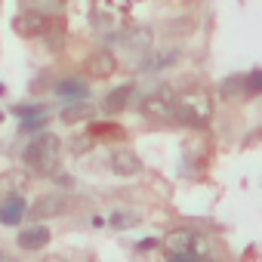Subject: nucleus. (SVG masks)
Returning <instances> with one entry per match:
<instances>
[{"instance_id": "nucleus-20", "label": "nucleus", "mask_w": 262, "mask_h": 262, "mask_svg": "<svg viewBox=\"0 0 262 262\" xmlns=\"http://www.w3.org/2000/svg\"><path fill=\"white\" fill-rule=\"evenodd\" d=\"M19 4L25 7V10H40V13H59L62 7H65V0H19Z\"/></svg>"}, {"instance_id": "nucleus-23", "label": "nucleus", "mask_w": 262, "mask_h": 262, "mask_svg": "<svg viewBox=\"0 0 262 262\" xmlns=\"http://www.w3.org/2000/svg\"><path fill=\"white\" fill-rule=\"evenodd\" d=\"M13 114L22 120V117H34V114H47V105L43 102H28V105H13Z\"/></svg>"}, {"instance_id": "nucleus-26", "label": "nucleus", "mask_w": 262, "mask_h": 262, "mask_svg": "<svg viewBox=\"0 0 262 262\" xmlns=\"http://www.w3.org/2000/svg\"><path fill=\"white\" fill-rule=\"evenodd\" d=\"M0 259H4V250H0Z\"/></svg>"}, {"instance_id": "nucleus-27", "label": "nucleus", "mask_w": 262, "mask_h": 262, "mask_svg": "<svg viewBox=\"0 0 262 262\" xmlns=\"http://www.w3.org/2000/svg\"><path fill=\"white\" fill-rule=\"evenodd\" d=\"M0 120H4V114H0Z\"/></svg>"}, {"instance_id": "nucleus-7", "label": "nucleus", "mask_w": 262, "mask_h": 262, "mask_svg": "<svg viewBox=\"0 0 262 262\" xmlns=\"http://www.w3.org/2000/svg\"><path fill=\"white\" fill-rule=\"evenodd\" d=\"M198 244H201V234L191 231V228H176V231H170L164 237V247H167V256L170 259H182L185 253L198 250Z\"/></svg>"}, {"instance_id": "nucleus-4", "label": "nucleus", "mask_w": 262, "mask_h": 262, "mask_svg": "<svg viewBox=\"0 0 262 262\" xmlns=\"http://www.w3.org/2000/svg\"><path fill=\"white\" fill-rule=\"evenodd\" d=\"M173 117H176L179 123H185V126H207V120H210V105H207L204 96H198V99H179L176 108H173Z\"/></svg>"}, {"instance_id": "nucleus-11", "label": "nucleus", "mask_w": 262, "mask_h": 262, "mask_svg": "<svg viewBox=\"0 0 262 262\" xmlns=\"http://www.w3.org/2000/svg\"><path fill=\"white\" fill-rule=\"evenodd\" d=\"M28 216V204H25V198L16 191H10L4 201H0V222H4V225H19L22 219Z\"/></svg>"}, {"instance_id": "nucleus-21", "label": "nucleus", "mask_w": 262, "mask_h": 262, "mask_svg": "<svg viewBox=\"0 0 262 262\" xmlns=\"http://www.w3.org/2000/svg\"><path fill=\"white\" fill-rule=\"evenodd\" d=\"M93 145H96V139H93L90 133H80V136H71V142H68V151H71L74 158H80V155H86Z\"/></svg>"}, {"instance_id": "nucleus-10", "label": "nucleus", "mask_w": 262, "mask_h": 262, "mask_svg": "<svg viewBox=\"0 0 262 262\" xmlns=\"http://www.w3.org/2000/svg\"><path fill=\"white\" fill-rule=\"evenodd\" d=\"M83 65H86V74H90V77H111V74L117 71V59H114V53H111L108 47L90 53Z\"/></svg>"}, {"instance_id": "nucleus-14", "label": "nucleus", "mask_w": 262, "mask_h": 262, "mask_svg": "<svg viewBox=\"0 0 262 262\" xmlns=\"http://www.w3.org/2000/svg\"><path fill=\"white\" fill-rule=\"evenodd\" d=\"M53 93H56L59 99L77 102V99H86V96H90V86H86V80H80V77H62V80L53 86Z\"/></svg>"}, {"instance_id": "nucleus-13", "label": "nucleus", "mask_w": 262, "mask_h": 262, "mask_svg": "<svg viewBox=\"0 0 262 262\" xmlns=\"http://www.w3.org/2000/svg\"><path fill=\"white\" fill-rule=\"evenodd\" d=\"M133 93H136V86H133V83H120V86H114V90L102 99V108H105L108 114H120V111L129 105Z\"/></svg>"}, {"instance_id": "nucleus-16", "label": "nucleus", "mask_w": 262, "mask_h": 262, "mask_svg": "<svg viewBox=\"0 0 262 262\" xmlns=\"http://www.w3.org/2000/svg\"><path fill=\"white\" fill-rule=\"evenodd\" d=\"M90 114H93V105H90L86 99H77L74 105H65V108H62L59 120H62V123H80V120H90Z\"/></svg>"}, {"instance_id": "nucleus-1", "label": "nucleus", "mask_w": 262, "mask_h": 262, "mask_svg": "<svg viewBox=\"0 0 262 262\" xmlns=\"http://www.w3.org/2000/svg\"><path fill=\"white\" fill-rule=\"evenodd\" d=\"M59 151H62V142L53 133H43V129H40V133H34V139L25 145L22 164L34 176H50L56 170V164H59Z\"/></svg>"}, {"instance_id": "nucleus-19", "label": "nucleus", "mask_w": 262, "mask_h": 262, "mask_svg": "<svg viewBox=\"0 0 262 262\" xmlns=\"http://www.w3.org/2000/svg\"><path fill=\"white\" fill-rule=\"evenodd\" d=\"M90 136L93 139H102V136L105 139H123V129L117 123H93L90 126Z\"/></svg>"}, {"instance_id": "nucleus-8", "label": "nucleus", "mask_w": 262, "mask_h": 262, "mask_svg": "<svg viewBox=\"0 0 262 262\" xmlns=\"http://www.w3.org/2000/svg\"><path fill=\"white\" fill-rule=\"evenodd\" d=\"M65 210H68V198L62 191H47V194H40L31 204V216L34 219H53V216H62Z\"/></svg>"}, {"instance_id": "nucleus-2", "label": "nucleus", "mask_w": 262, "mask_h": 262, "mask_svg": "<svg viewBox=\"0 0 262 262\" xmlns=\"http://www.w3.org/2000/svg\"><path fill=\"white\" fill-rule=\"evenodd\" d=\"M151 40H155V31L148 25H136V28H126V31H114L105 37L108 47H123L126 53H133V56H142L151 50Z\"/></svg>"}, {"instance_id": "nucleus-17", "label": "nucleus", "mask_w": 262, "mask_h": 262, "mask_svg": "<svg viewBox=\"0 0 262 262\" xmlns=\"http://www.w3.org/2000/svg\"><path fill=\"white\" fill-rule=\"evenodd\" d=\"M142 222V216L136 213V210H114L111 216H108V225L111 228H117V231H126V228H136Z\"/></svg>"}, {"instance_id": "nucleus-18", "label": "nucleus", "mask_w": 262, "mask_h": 262, "mask_svg": "<svg viewBox=\"0 0 262 262\" xmlns=\"http://www.w3.org/2000/svg\"><path fill=\"white\" fill-rule=\"evenodd\" d=\"M219 96L222 99H241L244 96V74H228L222 83H219Z\"/></svg>"}, {"instance_id": "nucleus-12", "label": "nucleus", "mask_w": 262, "mask_h": 262, "mask_svg": "<svg viewBox=\"0 0 262 262\" xmlns=\"http://www.w3.org/2000/svg\"><path fill=\"white\" fill-rule=\"evenodd\" d=\"M50 237H53V234H50V228L34 222V225L22 228L16 241H19V247H22V250H43V247L50 244Z\"/></svg>"}, {"instance_id": "nucleus-9", "label": "nucleus", "mask_w": 262, "mask_h": 262, "mask_svg": "<svg viewBox=\"0 0 262 262\" xmlns=\"http://www.w3.org/2000/svg\"><path fill=\"white\" fill-rule=\"evenodd\" d=\"M176 62H179V50L142 53V59H139L136 71H142V74H155V71H164V68H170V65H176Z\"/></svg>"}, {"instance_id": "nucleus-22", "label": "nucleus", "mask_w": 262, "mask_h": 262, "mask_svg": "<svg viewBox=\"0 0 262 262\" xmlns=\"http://www.w3.org/2000/svg\"><path fill=\"white\" fill-rule=\"evenodd\" d=\"M259 93H262V71L256 68V71L244 74V96L253 99V96H259Z\"/></svg>"}, {"instance_id": "nucleus-24", "label": "nucleus", "mask_w": 262, "mask_h": 262, "mask_svg": "<svg viewBox=\"0 0 262 262\" xmlns=\"http://www.w3.org/2000/svg\"><path fill=\"white\" fill-rule=\"evenodd\" d=\"M50 123L47 114H34V117H22V133H40V129Z\"/></svg>"}, {"instance_id": "nucleus-15", "label": "nucleus", "mask_w": 262, "mask_h": 262, "mask_svg": "<svg viewBox=\"0 0 262 262\" xmlns=\"http://www.w3.org/2000/svg\"><path fill=\"white\" fill-rule=\"evenodd\" d=\"M28 179H31L28 170H7V173H0V194H10L13 188L16 191L28 188Z\"/></svg>"}, {"instance_id": "nucleus-3", "label": "nucleus", "mask_w": 262, "mask_h": 262, "mask_svg": "<svg viewBox=\"0 0 262 262\" xmlns=\"http://www.w3.org/2000/svg\"><path fill=\"white\" fill-rule=\"evenodd\" d=\"M176 102H179V96H176L173 86H158V90H151V93L139 102V111H142L145 117H151V120H158V117H173Z\"/></svg>"}, {"instance_id": "nucleus-5", "label": "nucleus", "mask_w": 262, "mask_h": 262, "mask_svg": "<svg viewBox=\"0 0 262 262\" xmlns=\"http://www.w3.org/2000/svg\"><path fill=\"white\" fill-rule=\"evenodd\" d=\"M50 28V16L40 10H22L19 16H13V31L19 37H40Z\"/></svg>"}, {"instance_id": "nucleus-25", "label": "nucleus", "mask_w": 262, "mask_h": 262, "mask_svg": "<svg viewBox=\"0 0 262 262\" xmlns=\"http://www.w3.org/2000/svg\"><path fill=\"white\" fill-rule=\"evenodd\" d=\"M50 176H53V182H56V185H65V188H71V185H74V179H71V176H65V173H56V170H53Z\"/></svg>"}, {"instance_id": "nucleus-6", "label": "nucleus", "mask_w": 262, "mask_h": 262, "mask_svg": "<svg viewBox=\"0 0 262 262\" xmlns=\"http://www.w3.org/2000/svg\"><path fill=\"white\" fill-rule=\"evenodd\" d=\"M108 167H111L114 176L129 179V176H139V173H142V158H139L133 148H114V151L108 155Z\"/></svg>"}]
</instances>
